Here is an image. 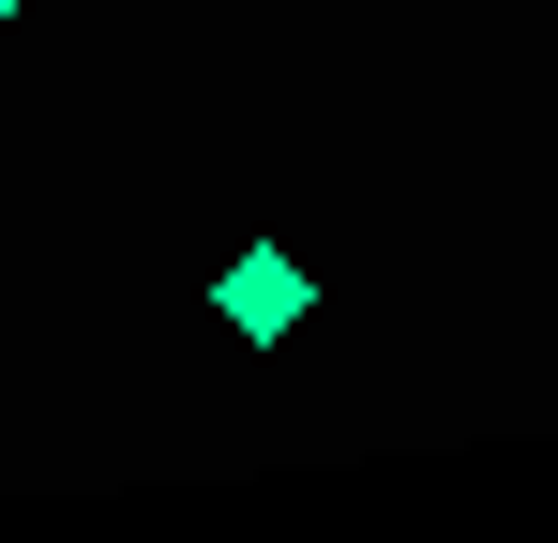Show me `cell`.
<instances>
[{
  "mask_svg": "<svg viewBox=\"0 0 558 543\" xmlns=\"http://www.w3.org/2000/svg\"><path fill=\"white\" fill-rule=\"evenodd\" d=\"M211 302H227V333H302V317H317V272L302 257H242Z\"/></svg>",
  "mask_w": 558,
  "mask_h": 543,
  "instance_id": "6da1fadb",
  "label": "cell"
},
{
  "mask_svg": "<svg viewBox=\"0 0 558 543\" xmlns=\"http://www.w3.org/2000/svg\"><path fill=\"white\" fill-rule=\"evenodd\" d=\"M0 15H15V0H0Z\"/></svg>",
  "mask_w": 558,
  "mask_h": 543,
  "instance_id": "7a4b0ae2",
  "label": "cell"
}]
</instances>
